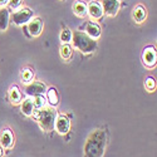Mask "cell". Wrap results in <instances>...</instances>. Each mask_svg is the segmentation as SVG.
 Listing matches in <instances>:
<instances>
[{
    "mask_svg": "<svg viewBox=\"0 0 157 157\" xmlns=\"http://www.w3.org/2000/svg\"><path fill=\"white\" fill-rule=\"evenodd\" d=\"M132 18H133L135 23H137V24H142L143 21L147 19V9L143 6V5H137V6L133 9Z\"/></svg>",
    "mask_w": 157,
    "mask_h": 157,
    "instance_id": "12",
    "label": "cell"
},
{
    "mask_svg": "<svg viewBox=\"0 0 157 157\" xmlns=\"http://www.w3.org/2000/svg\"><path fill=\"white\" fill-rule=\"evenodd\" d=\"M72 36H73V32H72L71 29H68V28L63 29V30L60 32V35H59L60 42H62L63 44H69V43H72Z\"/></svg>",
    "mask_w": 157,
    "mask_h": 157,
    "instance_id": "21",
    "label": "cell"
},
{
    "mask_svg": "<svg viewBox=\"0 0 157 157\" xmlns=\"http://www.w3.org/2000/svg\"><path fill=\"white\" fill-rule=\"evenodd\" d=\"M102 9L103 13L108 17H116L118 14V10L121 6L120 0H102Z\"/></svg>",
    "mask_w": 157,
    "mask_h": 157,
    "instance_id": "6",
    "label": "cell"
},
{
    "mask_svg": "<svg viewBox=\"0 0 157 157\" xmlns=\"http://www.w3.org/2000/svg\"><path fill=\"white\" fill-rule=\"evenodd\" d=\"M33 79H34V72L30 68H24L21 71V82L24 84H28L33 82Z\"/></svg>",
    "mask_w": 157,
    "mask_h": 157,
    "instance_id": "20",
    "label": "cell"
},
{
    "mask_svg": "<svg viewBox=\"0 0 157 157\" xmlns=\"http://www.w3.org/2000/svg\"><path fill=\"white\" fill-rule=\"evenodd\" d=\"M3 150H4V148L0 146V157H4V151H3Z\"/></svg>",
    "mask_w": 157,
    "mask_h": 157,
    "instance_id": "26",
    "label": "cell"
},
{
    "mask_svg": "<svg viewBox=\"0 0 157 157\" xmlns=\"http://www.w3.org/2000/svg\"><path fill=\"white\" fill-rule=\"evenodd\" d=\"M10 21V11L8 8L3 6L0 9V32H5L9 27Z\"/></svg>",
    "mask_w": 157,
    "mask_h": 157,
    "instance_id": "15",
    "label": "cell"
},
{
    "mask_svg": "<svg viewBox=\"0 0 157 157\" xmlns=\"http://www.w3.org/2000/svg\"><path fill=\"white\" fill-rule=\"evenodd\" d=\"M145 88L148 90V92H153V90L156 89V81L153 79L152 77H148L146 82H145Z\"/></svg>",
    "mask_w": 157,
    "mask_h": 157,
    "instance_id": "23",
    "label": "cell"
},
{
    "mask_svg": "<svg viewBox=\"0 0 157 157\" xmlns=\"http://www.w3.org/2000/svg\"><path fill=\"white\" fill-rule=\"evenodd\" d=\"M47 101L52 104V106H58V103H59V94L57 92V89L54 87H52L49 89H47Z\"/></svg>",
    "mask_w": 157,
    "mask_h": 157,
    "instance_id": "18",
    "label": "cell"
},
{
    "mask_svg": "<svg viewBox=\"0 0 157 157\" xmlns=\"http://www.w3.org/2000/svg\"><path fill=\"white\" fill-rule=\"evenodd\" d=\"M59 54H60V57H62L64 60L71 59V57H72V54H73L72 47H71L69 44H62L60 48H59Z\"/></svg>",
    "mask_w": 157,
    "mask_h": 157,
    "instance_id": "19",
    "label": "cell"
},
{
    "mask_svg": "<svg viewBox=\"0 0 157 157\" xmlns=\"http://www.w3.org/2000/svg\"><path fill=\"white\" fill-rule=\"evenodd\" d=\"M33 102H34V109H36V111L45 106V99H44L43 96H35Z\"/></svg>",
    "mask_w": 157,
    "mask_h": 157,
    "instance_id": "22",
    "label": "cell"
},
{
    "mask_svg": "<svg viewBox=\"0 0 157 157\" xmlns=\"http://www.w3.org/2000/svg\"><path fill=\"white\" fill-rule=\"evenodd\" d=\"M87 10H88V15L92 19H94V20H98L104 15L102 5L98 2H90L87 5Z\"/></svg>",
    "mask_w": 157,
    "mask_h": 157,
    "instance_id": "9",
    "label": "cell"
},
{
    "mask_svg": "<svg viewBox=\"0 0 157 157\" xmlns=\"http://www.w3.org/2000/svg\"><path fill=\"white\" fill-rule=\"evenodd\" d=\"M73 9V13L79 17V18H86L88 15V10H87V4L83 2V0H77V2L73 4L72 6Z\"/></svg>",
    "mask_w": 157,
    "mask_h": 157,
    "instance_id": "14",
    "label": "cell"
},
{
    "mask_svg": "<svg viewBox=\"0 0 157 157\" xmlns=\"http://www.w3.org/2000/svg\"><path fill=\"white\" fill-rule=\"evenodd\" d=\"M86 34H88L90 38H93V39H97L101 36L102 34V30H101V27L97 24V23H93V21H88L86 24Z\"/></svg>",
    "mask_w": 157,
    "mask_h": 157,
    "instance_id": "13",
    "label": "cell"
},
{
    "mask_svg": "<svg viewBox=\"0 0 157 157\" xmlns=\"http://www.w3.org/2000/svg\"><path fill=\"white\" fill-rule=\"evenodd\" d=\"M142 59H143V63H145L147 67H150V68L155 67V65H156V62H157L156 49H155L153 47H147L145 50H143Z\"/></svg>",
    "mask_w": 157,
    "mask_h": 157,
    "instance_id": "8",
    "label": "cell"
},
{
    "mask_svg": "<svg viewBox=\"0 0 157 157\" xmlns=\"http://www.w3.org/2000/svg\"><path fill=\"white\" fill-rule=\"evenodd\" d=\"M43 30V21L40 18H32L28 23V32L32 36H39Z\"/></svg>",
    "mask_w": 157,
    "mask_h": 157,
    "instance_id": "10",
    "label": "cell"
},
{
    "mask_svg": "<svg viewBox=\"0 0 157 157\" xmlns=\"http://www.w3.org/2000/svg\"><path fill=\"white\" fill-rule=\"evenodd\" d=\"M0 146L4 150L11 148L14 146V136H13L11 131L9 128H5L2 132V135H0Z\"/></svg>",
    "mask_w": 157,
    "mask_h": 157,
    "instance_id": "11",
    "label": "cell"
},
{
    "mask_svg": "<svg viewBox=\"0 0 157 157\" xmlns=\"http://www.w3.org/2000/svg\"><path fill=\"white\" fill-rule=\"evenodd\" d=\"M72 43L74 45L75 49H78L83 54H89L93 53L97 49V40L93 38H90L88 34H86L84 32L77 30L73 33L72 36Z\"/></svg>",
    "mask_w": 157,
    "mask_h": 157,
    "instance_id": "2",
    "label": "cell"
},
{
    "mask_svg": "<svg viewBox=\"0 0 157 157\" xmlns=\"http://www.w3.org/2000/svg\"><path fill=\"white\" fill-rule=\"evenodd\" d=\"M32 18H34V11L28 6L18 9L17 11L13 13V15H11L13 23L18 25V27H23V25L28 24Z\"/></svg>",
    "mask_w": 157,
    "mask_h": 157,
    "instance_id": "4",
    "label": "cell"
},
{
    "mask_svg": "<svg viewBox=\"0 0 157 157\" xmlns=\"http://www.w3.org/2000/svg\"><path fill=\"white\" fill-rule=\"evenodd\" d=\"M20 109H21V113L27 117H32L34 114V102L32 98H25L24 101L20 102Z\"/></svg>",
    "mask_w": 157,
    "mask_h": 157,
    "instance_id": "16",
    "label": "cell"
},
{
    "mask_svg": "<svg viewBox=\"0 0 157 157\" xmlns=\"http://www.w3.org/2000/svg\"><path fill=\"white\" fill-rule=\"evenodd\" d=\"M9 99L13 104H19L23 101V96H21V92L18 88V86H13L9 89Z\"/></svg>",
    "mask_w": 157,
    "mask_h": 157,
    "instance_id": "17",
    "label": "cell"
},
{
    "mask_svg": "<svg viewBox=\"0 0 157 157\" xmlns=\"http://www.w3.org/2000/svg\"><path fill=\"white\" fill-rule=\"evenodd\" d=\"M45 92H47V86L42 82H38V81H33V82L28 83L27 87H25V93L30 97L43 96Z\"/></svg>",
    "mask_w": 157,
    "mask_h": 157,
    "instance_id": "5",
    "label": "cell"
},
{
    "mask_svg": "<svg viewBox=\"0 0 157 157\" xmlns=\"http://www.w3.org/2000/svg\"><path fill=\"white\" fill-rule=\"evenodd\" d=\"M120 2H121V0H120Z\"/></svg>",
    "mask_w": 157,
    "mask_h": 157,
    "instance_id": "27",
    "label": "cell"
},
{
    "mask_svg": "<svg viewBox=\"0 0 157 157\" xmlns=\"http://www.w3.org/2000/svg\"><path fill=\"white\" fill-rule=\"evenodd\" d=\"M36 122L44 132H52L54 129L56 120H57V111L52 107H43L38 109L34 114Z\"/></svg>",
    "mask_w": 157,
    "mask_h": 157,
    "instance_id": "3",
    "label": "cell"
},
{
    "mask_svg": "<svg viewBox=\"0 0 157 157\" xmlns=\"http://www.w3.org/2000/svg\"><path fill=\"white\" fill-rule=\"evenodd\" d=\"M8 2H9V0H0V6H5V5H8Z\"/></svg>",
    "mask_w": 157,
    "mask_h": 157,
    "instance_id": "25",
    "label": "cell"
},
{
    "mask_svg": "<svg viewBox=\"0 0 157 157\" xmlns=\"http://www.w3.org/2000/svg\"><path fill=\"white\" fill-rule=\"evenodd\" d=\"M107 147V133L97 128L90 132L84 143V157H103Z\"/></svg>",
    "mask_w": 157,
    "mask_h": 157,
    "instance_id": "1",
    "label": "cell"
},
{
    "mask_svg": "<svg viewBox=\"0 0 157 157\" xmlns=\"http://www.w3.org/2000/svg\"><path fill=\"white\" fill-rule=\"evenodd\" d=\"M20 4H21V0H9V2H8L9 8L10 9H14V10H17L20 6Z\"/></svg>",
    "mask_w": 157,
    "mask_h": 157,
    "instance_id": "24",
    "label": "cell"
},
{
    "mask_svg": "<svg viewBox=\"0 0 157 157\" xmlns=\"http://www.w3.org/2000/svg\"><path fill=\"white\" fill-rule=\"evenodd\" d=\"M54 128L59 135H62V136L67 135L69 132V129H71V120L68 118V116H65V114L57 116Z\"/></svg>",
    "mask_w": 157,
    "mask_h": 157,
    "instance_id": "7",
    "label": "cell"
}]
</instances>
